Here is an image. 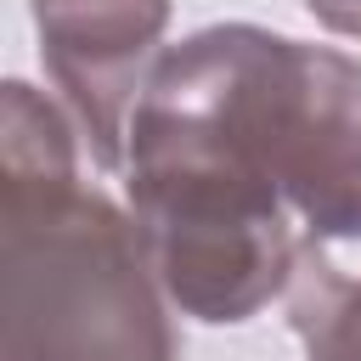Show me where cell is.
Segmentation results:
<instances>
[{
    "mask_svg": "<svg viewBox=\"0 0 361 361\" xmlns=\"http://www.w3.org/2000/svg\"><path fill=\"white\" fill-rule=\"evenodd\" d=\"M130 158H180L288 209L305 237L361 243V62L254 23L164 45Z\"/></svg>",
    "mask_w": 361,
    "mask_h": 361,
    "instance_id": "6da1fadb",
    "label": "cell"
},
{
    "mask_svg": "<svg viewBox=\"0 0 361 361\" xmlns=\"http://www.w3.org/2000/svg\"><path fill=\"white\" fill-rule=\"evenodd\" d=\"M79 124L34 85L0 113V361H175L141 231L79 186Z\"/></svg>",
    "mask_w": 361,
    "mask_h": 361,
    "instance_id": "7a4b0ae2",
    "label": "cell"
},
{
    "mask_svg": "<svg viewBox=\"0 0 361 361\" xmlns=\"http://www.w3.org/2000/svg\"><path fill=\"white\" fill-rule=\"evenodd\" d=\"M45 79L62 90L90 158L124 169L130 118L164 56L169 0H34Z\"/></svg>",
    "mask_w": 361,
    "mask_h": 361,
    "instance_id": "3957f363",
    "label": "cell"
},
{
    "mask_svg": "<svg viewBox=\"0 0 361 361\" xmlns=\"http://www.w3.org/2000/svg\"><path fill=\"white\" fill-rule=\"evenodd\" d=\"M288 322L310 361H361V276H344L316 237H305L293 282H288Z\"/></svg>",
    "mask_w": 361,
    "mask_h": 361,
    "instance_id": "277c9868",
    "label": "cell"
},
{
    "mask_svg": "<svg viewBox=\"0 0 361 361\" xmlns=\"http://www.w3.org/2000/svg\"><path fill=\"white\" fill-rule=\"evenodd\" d=\"M305 6H310V17H316V23H327L333 34L361 39V0H305Z\"/></svg>",
    "mask_w": 361,
    "mask_h": 361,
    "instance_id": "5b68a950",
    "label": "cell"
}]
</instances>
